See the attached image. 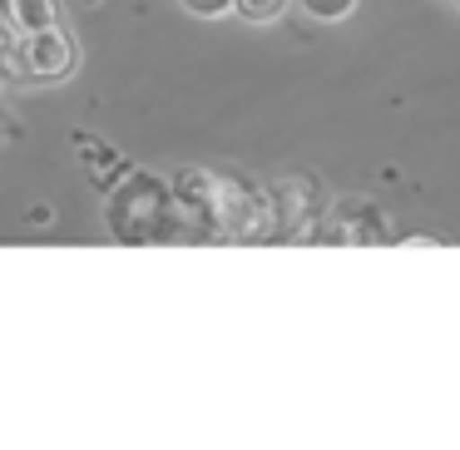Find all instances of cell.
<instances>
[{
  "label": "cell",
  "mask_w": 460,
  "mask_h": 450,
  "mask_svg": "<svg viewBox=\"0 0 460 450\" xmlns=\"http://www.w3.org/2000/svg\"><path fill=\"white\" fill-rule=\"evenodd\" d=\"M173 203H179V218L189 243H278L288 238L282 228V199L278 183H262L252 173L238 169H199V163H183L169 173Z\"/></svg>",
  "instance_id": "1"
},
{
  "label": "cell",
  "mask_w": 460,
  "mask_h": 450,
  "mask_svg": "<svg viewBox=\"0 0 460 450\" xmlns=\"http://www.w3.org/2000/svg\"><path fill=\"white\" fill-rule=\"evenodd\" d=\"M104 233L119 248H179L189 243L179 218V203L164 173L154 169H129L104 183Z\"/></svg>",
  "instance_id": "2"
},
{
  "label": "cell",
  "mask_w": 460,
  "mask_h": 450,
  "mask_svg": "<svg viewBox=\"0 0 460 450\" xmlns=\"http://www.w3.org/2000/svg\"><path fill=\"white\" fill-rule=\"evenodd\" d=\"M21 60H25V84H65L80 70V40L65 25L21 35Z\"/></svg>",
  "instance_id": "3"
},
{
  "label": "cell",
  "mask_w": 460,
  "mask_h": 450,
  "mask_svg": "<svg viewBox=\"0 0 460 450\" xmlns=\"http://www.w3.org/2000/svg\"><path fill=\"white\" fill-rule=\"evenodd\" d=\"M322 243H386V213L371 199H341L327 213Z\"/></svg>",
  "instance_id": "4"
},
{
  "label": "cell",
  "mask_w": 460,
  "mask_h": 450,
  "mask_svg": "<svg viewBox=\"0 0 460 450\" xmlns=\"http://www.w3.org/2000/svg\"><path fill=\"white\" fill-rule=\"evenodd\" d=\"M0 11H5V21H11L21 35L60 25V0H0Z\"/></svg>",
  "instance_id": "5"
},
{
  "label": "cell",
  "mask_w": 460,
  "mask_h": 450,
  "mask_svg": "<svg viewBox=\"0 0 460 450\" xmlns=\"http://www.w3.org/2000/svg\"><path fill=\"white\" fill-rule=\"evenodd\" d=\"M0 84H25V60H21V31L11 21L0 25Z\"/></svg>",
  "instance_id": "6"
},
{
  "label": "cell",
  "mask_w": 460,
  "mask_h": 450,
  "mask_svg": "<svg viewBox=\"0 0 460 450\" xmlns=\"http://www.w3.org/2000/svg\"><path fill=\"white\" fill-rule=\"evenodd\" d=\"M288 5H292V0H238L233 11H238L248 25H272V21L288 15Z\"/></svg>",
  "instance_id": "7"
},
{
  "label": "cell",
  "mask_w": 460,
  "mask_h": 450,
  "mask_svg": "<svg viewBox=\"0 0 460 450\" xmlns=\"http://www.w3.org/2000/svg\"><path fill=\"white\" fill-rule=\"evenodd\" d=\"M297 5H302L307 21H322V25H337L357 11V0H297Z\"/></svg>",
  "instance_id": "8"
},
{
  "label": "cell",
  "mask_w": 460,
  "mask_h": 450,
  "mask_svg": "<svg viewBox=\"0 0 460 450\" xmlns=\"http://www.w3.org/2000/svg\"><path fill=\"white\" fill-rule=\"evenodd\" d=\"M179 5L193 15V21H223V15H228L238 0H179Z\"/></svg>",
  "instance_id": "9"
},
{
  "label": "cell",
  "mask_w": 460,
  "mask_h": 450,
  "mask_svg": "<svg viewBox=\"0 0 460 450\" xmlns=\"http://www.w3.org/2000/svg\"><path fill=\"white\" fill-rule=\"evenodd\" d=\"M25 223H31V228H50V208H45V203H35L31 218H25Z\"/></svg>",
  "instance_id": "10"
},
{
  "label": "cell",
  "mask_w": 460,
  "mask_h": 450,
  "mask_svg": "<svg viewBox=\"0 0 460 450\" xmlns=\"http://www.w3.org/2000/svg\"><path fill=\"white\" fill-rule=\"evenodd\" d=\"M15 134V124H11V114H5V104H0V139H11Z\"/></svg>",
  "instance_id": "11"
},
{
  "label": "cell",
  "mask_w": 460,
  "mask_h": 450,
  "mask_svg": "<svg viewBox=\"0 0 460 450\" xmlns=\"http://www.w3.org/2000/svg\"><path fill=\"white\" fill-rule=\"evenodd\" d=\"M450 5H456V11H460V0H450Z\"/></svg>",
  "instance_id": "12"
}]
</instances>
